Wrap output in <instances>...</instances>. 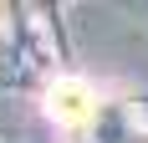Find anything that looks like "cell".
<instances>
[{"instance_id":"6da1fadb","label":"cell","mask_w":148,"mask_h":143,"mask_svg":"<svg viewBox=\"0 0 148 143\" xmlns=\"http://www.w3.org/2000/svg\"><path fill=\"white\" fill-rule=\"evenodd\" d=\"M46 113L56 118L61 128H87L92 113H97V92H92V82H82V77H61V82L46 92Z\"/></svg>"}]
</instances>
